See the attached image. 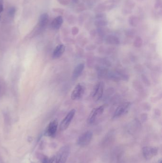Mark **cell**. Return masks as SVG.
<instances>
[{"label":"cell","instance_id":"cell-9","mask_svg":"<svg viewBox=\"0 0 162 163\" xmlns=\"http://www.w3.org/2000/svg\"><path fill=\"white\" fill-rule=\"evenodd\" d=\"M58 127V122L57 119L51 121L46 129L45 130L44 135L49 137H54L56 135Z\"/></svg>","mask_w":162,"mask_h":163},{"label":"cell","instance_id":"cell-21","mask_svg":"<svg viewBox=\"0 0 162 163\" xmlns=\"http://www.w3.org/2000/svg\"><path fill=\"white\" fill-rule=\"evenodd\" d=\"M122 13H123L124 14H130L132 13V10L131 9L127 7H126V8L123 9V10H122Z\"/></svg>","mask_w":162,"mask_h":163},{"label":"cell","instance_id":"cell-25","mask_svg":"<svg viewBox=\"0 0 162 163\" xmlns=\"http://www.w3.org/2000/svg\"><path fill=\"white\" fill-rule=\"evenodd\" d=\"M73 3H78L79 1V0H72Z\"/></svg>","mask_w":162,"mask_h":163},{"label":"cell","instance_id":"cell-5","mask_svg":"<svg viewBox=\"0 0 162 163\" xmlns=\"http://www.w3.org/2000/svg\"><path fill=\"white\" fill-rule=\"evenodd\" d=\"M85 87L82 84L78 83L76 85L71 93V98L72 100H80L84 96Z\"/></svg>","mask_w":162,"mask_h":163},{"label":"cell","instance_id":"cell-3","mask_svg":"<svg viewBox=\"0 0 162 163\" xmlns=\"http://www.w3.org/2000/svg\"><path fill=\"white\" fill-rule=\"evenodd\" d=\"M105 109V105L100 106L99 107L93 109L91 112H90L88 118V124H91L93 123L96 120V119L103 113Z\"/></svg>","mask_w":162,"mask_h":163},{"label":"cell","instance_id":"cell-18","mask_svg":"<svg viewBox=\"0 0 162 163\" xmlns=\"http://www.w3.org/2000/svg\"><path fill=\"white\" fill-rule=\"evenodd\" d=\"M16 13V9L14 7H11L9 10V15L11 18H13Z\"/></svg>","mask_w":162,"mask_h":163},{"label":"cell","instance_id":"cell-12","mask_svg":"<svg viewBox=\"0 0 162 163\" xmlns=\"http://www.w3.org/2000/svg\"><path fill=\"white\" fill-rule=\"evenodd\" d=\"M49 16L48 13H44L42 14L39 17L38 22V26L39 28L41 29L45 28L49 23Z\"/></svg>","mask_w":162,"mask_h":163},{"label":"cell","instance_id":"cell-4","mask_svg":"<svg viewBox=\"0 0 162 163\" xmlns=\"http://www.w3.org/2000/svg\"><path fill=\"white\" fill-rule=\"evenodd\" d=\"M93 133L90 131H86L79 136L77 140V143L80 146H87L92 139Z\"/></svg>","mask_w":162,"mask_h":163},{"label":"cell","instance_id":"cell-13","mask_svg":"<svg viewBox=\"0 0 162 163\" xmlns=\"http://www.w3.org/2000/svg\"><path fill=\"white\" fill-rule=\"evenodd\" d=\"M85 68V64L80 63L77 65L73 70L72 73V78L73 79H76L81 75Z\"/></svg>","mask_w":162,"mask_h":163},{"label":"cell","instance_id":"cell-8","mask_svg":"<svg viewBox=\"0 0 162 163\" xmlns=\"http://www.w3.org/2000/svg\"><path fill=\"white\" fill-rule=\"evenodd\" d=\"M143 155L146 160H150L158 153V149L154 146H145L143 148Z\"/></svg>","mask_w":162,"mask_h":163},{"label":"cell","instance_id":"cell-11","mask_svg":"<svg viewBox=\"0 0 162 163\" xmlns=\"http://www.w3.org/2000/svg\"><path fill=\"white\" fill-rule=\"evenodd\" d=\"M63 23V17L62 16H58L53 19L51 23V27L54 30H59L62 27Z\"/></svg>","mask_w":162,"mask_h":163},{"label":"cell","instance_id":"cell-16","mask_svg":"<svg viewBox=\"0 0 162 163\" xmlns=\"http://www.w3.org/2000/svg\"><path fill=\"white\" fill-rule=\"evenodd\" d=\"M95 11L96 13H102L103 11H104L106 10V6L104 5V4H100L95 8Z\"/></svg>","mask_w":162,"mask_h":163},{"label":"cell","instance_id":"cell-17","mask_svg":"<svg viewBox=\"0 0 162 163\" xmlns=\"http://www.w3.org/2000/svg\"><path fill=\"white\" fill-rule=\"evenodd\" d=\"M85 10H86V6L84 3H82L78 4L77 6L76 9L77 13L82 12V11H84Z\"/></svg>","mask_w":162,"mask_h":163},{"label":"cell","instance_id":"cell-26","mask_svg":"<svg viewBox=\"0 0 162 163\" xmlns=\"http://www.w3.org/2000/svg\"><path fill=\"white\" fill-rule=\"evenodd\" d=\"M138 1H144V0H137Z\"/></svg>","mask_w":162,"mask_h":163},{"label":"cell","instance_id":"cell-22","mask_svg":"<svg viewBox=\"0 0 162 163\" xmlns=\"http://www.w3.org/2000/svg\"><path fill=\"white\" fill-rule=\"evenodd\" d=\"M105 15L103 13H98V14L96 15V18L98 20V19H102L105 17Z\"/></svg>","mask_w":162,"mask_h":163},{"label":"cell","instance_id":"cell-2","mask_svg":"<svg viewBox=\"0 0 162 163\" xmlns=\"http://www.w3.org/2000/svg\"><path fill=\"white\" fill-rule=\"evenodd\" d=\"M104 87L105 84L103 82H99L94 86L91 94V96L94 101H98L101 99L103 95Z\"/></svg>","mask_w":162,"mask_h":163},{"label":"cell","instance_id":"cell-27","mask_svg":"<svg viewBox=\"0 0 162 163\" xmlns=\"http://www.w3.org/2000/svg\"><path fill=\"white\" fill-rule=\"evenodd\" d=\"M162 163V161L161 160L160 161V162H159V163Z\"/></svg>","mask_w":162,"mask_h":163},{"label":"cell","instance_id":"cell-14","mask_svg":"<svg viewBox=\"0 0 162 163\" xmlns=\"http://www.w3.org/2000/svg\"><path fill=\"white\" fill-rule=\"evenodd\" d=\"M139 18L136 16L132 15L129 17V23L130 26L133 27H136L139 24Z\"/></svg>","mask_w":162,"mask_h":163},{"label":"cell","instance_id":"cell-10","mask_svg":"<svg viewBox=\"0 0 162 163\" xmlns=\"http://www.w3.org/2000/svg\"><path fill=\"white\" fill-rule=\"evenodd\" d=\"M65 51V46L62 44H59L55 48L53 51L52 57L54 59H57L62 55Z\"/></svg>","mask_w":162,"mask_h":163},{"label":"cell","instance_id":"cell-6","mask_svg":"<svg viewBox=\"0 0 162 163\" xmlns=\"http://www.w3.org/2000/svg\"><path fill=\"white\" fill-rule=\"evenodd\" d=\"M131 104L129 102H125L120 104L115 110L113 115V118H117L122 115L127 114L130 109Z\"/></svg>","mask_w":162,"mask_h":163},{"label":"cell","instance_id":"cell-19","mask_svg":"<svg viewBox=\"0 0 162 163\" xmlns=\"http://www.w3.org/2000/svg\"><path fill=\"white\" fill-rule=\"evenodd\" d=\"M126 5H127V7L131 9L132 7V8L134 7L135 4L134 1H133V0H127Z\"/></svg>","mask_w":162,"mask_h":163},{"label":"cell","instance_id":"cell-15","mask_svg":"<svg viewBox=\"0 0 162 163\" xmlns=\"http://www.w3.org/2000/svg\"><path fill=\"white\" fill-rule=\"evenodd\" d=\"M108 22L106 20H104L103 19H98L96 20L94 23L95 26L96 27H101L103 26H105L108 25Z\"/></svg>","mask_w":162,"mask_h":163},{"label":"cell","instance_id":"cell-23","mask_svg":"<svg viewBox=\"0 0 162 163\" xmlns=\"http://www.w3.org/2000/svg\"><path fill=\"white\" fill-rule=\"evenodd\" d=\"M3 1L4 0H0V19L1 17V13L3 11Z\"/></svg>","mask_w":162,"mask_h":163},{"label":"cell","instance_id":"cell-20","mask_svg":"<svg viewBox=\"0 0 162 163\" xmlns=\"http://www.w3.org/2000/svg\"><path fill=\"white\" fill-rule=\"evenodd\" d=\"M161 6H162V0H156L155 4L154 6L155 9L157 10L159 8H161Z\"/></svg>","mask_w":162,"mask_h":163},{"label":"cell","instance_id":"cell-1","mask_svg":"<svg viewBox=\"0 0 162 163\" xmlns=\"http://www.w3.org/2000/svg\"><path fill=\"white\" fill-rule=\"evenodd\" d=\"M70 153V148L65 145L60 148L57 154L54 156L55 163H66Z\"/></svg>","mask_w":162,"mask_h":163},{"label":"cell","instance_id":"cell-7","mask_svg":"<svg viewBox=\"0 0 162 163\" xmlns=\"http://www.w3.org/2000/svg\"><path fill=\"white\" fill-rule=\"evenodd\" d=\"M76 110L74 109L71 110L69 113L65 117L62 121L60 125V131H65L69 127L70 123L72 120L74 115H75Z\"/></svg>","mask_w":162,"mask_h":163},{"label":"cell","instance_id":"cell-24","mask_svg":"<svg viewBox=\"0 0 162 163\" xmlns=\"http://www.w3.org/2000/svg\"><path fill=\"white\" fill-rule=\"evenodd\" d=\"M78 32V29L77 27H73L72 29V32L73 35L77 34Z\"/></svg>","mask_w":162,"mask_h":163}]
</instances>
